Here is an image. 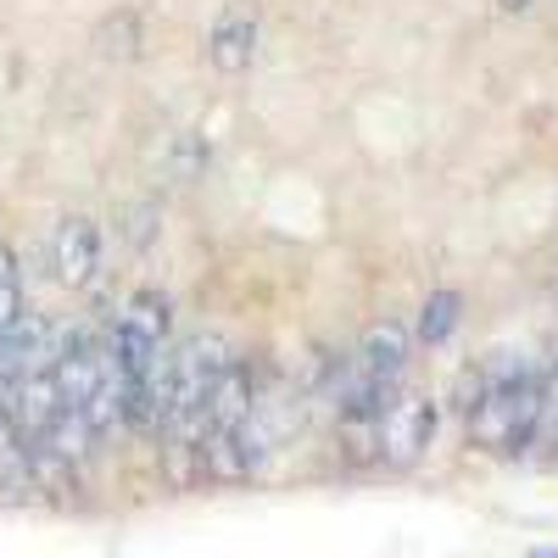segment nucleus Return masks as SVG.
Segmentation results:
<instances>
[{
	"label": "nucleus",
	"mask_w": 558,
	"mask_h": 558,
	"mask_svg": "<svg viewBox=\"0 0 558 558\" xmlns=\"http://www.w3.org/2000/svg\"><path fill=\"white\" fill-rule=\"evenodd\" d=\"M536 408H542V368L502 357L470 380V441L497 452V458H520L536 447Z\"/></svg>",
	"instance_id": "1"
},
{
	"label": "nucleus",
	"mask_w": 558,
	"mask_h": 558,
	"mask_svg": "<svg viewBox=\"0 0 558 558\" xmlns=\"http://www.w3.org/2000/svg\"><path fill=\"white\" fill-rule=\"evenodd\" d=\"M118 324H123V330H134L140 341L168 347V336H173V307H168V296H162V291H134Z\"/></svg>",
	"instance_id": "7"
},
{
	"label": "nucleus",
	"mask_w": 558,
	"mask_h": 558,
	"mask_svg": "<svg viewBox=\"0 0 558 558\" xmlns=\"http://www.w3.org/2000/svg\"><path fill=\"white\" fill-rule=\"evenodd\" d=\"M51 357H57L51 318L23 313L17 324L0 330V375H34V368H51Z\"/></svg>",
	"instance_id": "4"
},
{
	"label": "nucleus",
	"mask_w": 558,
	"mask_h": 558,
	"mask_svg": "<svg viewBox=\"0 0 558 558\" xmlns=\"http://www.w3.org/2000/svg\"><path fill=\"white\" fill-rule=\"evenodd\" d=\"M207 168H213V151H207V140H202L196 129H184V134L168 140L162 173H168L173 184H196V179H207Z\"/></svg>",
	"instance_id": "9"
},
{
	"label": "nucleus",
	"mask_w": 558,
	"mask_h": 558,
	"mask_svg": "<svg viewBox=\"0 0 558 558\" xmlns=\"http://www.w3.org/2000/svg\"><path fill=\"white\" fill-rule=\"evenodd\" d=\"M463 318V296L458 291H430L425 307H418V324H413V341L418 347H441Z\"/></svg>",
	"instance_id": "8"
},
{
	"label": "nucleus",
	"mask_w": 558,
	"mask_h": 558,
	"mask_svg": "<svg viewBox=\"0 0 558 558\" xmlns=\"http://www.w3.org/2000/svg\"><path fill=\"white\" fill-rule=\"evenodd\" d=\"M536 447L558 452V357L542 368V408H536Z\"/></svg>",
	"instance_id": "11"
},
{
	"label": "nucleus",
	"mask_w": 558,
	"mask_h": 558,
	"mask_svg": "<svg viewBox=\"0 0 558 558\" xmlns=\"http://www.w3.org/2000/svg\"><path fill=\"white\" fill-rule=\"evenodd\" d=\"M51 274L62 279L68 291H89L101 279V229L89 218H62L51 235Z\"/></svg>",
	"instance_id": "2"
},
{
	"label": "nucleus",
	"mask_w": 558,
	"mask_h": 558,
	"mask_svg": "<svg viewBox=\"0 0 558 558\" xmlns=\"http://www.w3.org/2000/svg\"><path fill=\"white\" fill-rule=\"evenodd\" d=\"M436 441V402L430 397H402L391 402L386 425H380V458L391 463V470H408V463L418 458Z\"/></svg>",
	"instance_id": "3"
},
{
	"label": "nucleus",
	"mask_w": 558,
	"mask_h": 558,
	"mask_svg": "<svg viewBox=\"0 0 558 558\" xmlns=\"http://www.w3.org/2000/svg\"><path fill=\"white\" fill-rule=\"evenodd\" d=\"M357 368H368L375 380H386V386H397L402 380V368H408V357H413V330L402 318H375L363 330V341H357Z\"/></svg>",
	"instance_id": "5"
},
{
	"label": "nucleus",
	"mask_w": 558,
	"mask_h": 558,
	"mask_svg": "<svg viewBox=\"0 0 558 558\" xmlns=\"http://www.w3.org/2000/svg\"><path fill=\"white\" fill-rule=\"evenodd\" d=\"M553 296H558V279H553Z\"/></svg>",
	"instance_id": "15"
},
{
	"label": "nucleus",
	"mask_w": 558,
	"mask_h": 558,
	"mask_svg": "<svg viewBox=\"0 0 558 558\" xmlns=\"http://www.w3.org/2000/svg\"><path fill=\"white\" fill-rule=\"evenodd\" d=\"M96 45H101V57H112V62H134V57H140V17H134V12L107 17V23L96 28Z\"/></svg>",
	"instance_id": "10"
},
{
	"label": "nucleus",
	"mask_w": 558,
	"mask_h": 558,
	"mask_svg": "<svg viewBox=\"0 0 558 558\" xmlns=\"http://www.w3.org/2000/svg\"><path fill=\"white\" fill-rule=\"evenodd\" d=\"M502 12H531V0H497Z\"/></svg>",
	"instance_id": "14"
},
{
	"label": "nucleus",
	"mask_w": 558,
	"mask_h": 558,
	"mask_svg": "<svg viewBox=\"0 0 558 558\" xmlns=\"http://www.w3.org/2000/svg\"><path fill=\"white\" fill-rule=\"evenodd\" d=\"M7 279H17V263H12V246L0 241V286H7Z\"/></svg>",
	"instance_id": "13"
},
{
	"label": "nucleus",
	"mask_w": 558,
	"mask_h": 558,
	"mask_svg": "<svg viewBox=\"0 0 558 558\" xmlns=\"http://www.w3.org/2000/svg\"><path fill=\"white\" fill-rule=\"evenodd\" d=\"M28 307H23V286L17 279H7V286H0V330H7V324H17Z\"/></svg>",
	"instance_id": "12"
},
{
	"label": "nucleus",
	"mask_w": 558,
	"mask_h": 558,
	"mask_svg": "<svg viewBox=\"0 0 558 558\" xmlns=\"http://www.w3.org/2000/svg\"><path fill=\"white\" fill-rule=\"evenodd\" d=\"M207 62L218 73H246L257 62V12L252 7H229L207 39Z\"/></svg>",
	"instance_id": "6"
}]
</instances>
